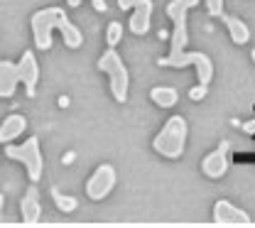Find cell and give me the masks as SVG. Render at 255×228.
Here are the masks:
<instances>
[{"instance_id":"1","label":"cell","mask_w":255,"mask_h":228,"mask_svg":"<svg viewBox=\"0 0 255 228\" xmlns=\"http://www.w3.org/2000/svg\"><path fill=\"white\" fill-rule=\"evenodd\" d=\"M199 0H169L167 2V15L174 22L172 30V49L167 57L157 59L159 66H169V69H184L194 66L199 74V84L209 86L214 79V62L209 54L204 52H187V42H189V30H187V15L191 7H196Z\"/></svg>"},{"instance_id":"2","label":"cell","mask_w":255,"mask_h":228,"mask_svg":"<svg viewBox=\"0 0 255 228\" xmlns=\"http://www.w3.org/2000/svg\"><path fill=\"white\" fill-rule=\"evenodd\" d=\"M30 22H32V34H34V44L42 52H47L52 47V30H57V27L62 30L64 42H66L69 49H79L84 44L81 30L66 17V12L62 7H42V10H37L32 15Z\"/></svg>"},{"instance_id":"3","label":"cell","mask_w":255,"mask_h":228,"mask_svg":"<svg viewBox=\"0 0 255 228\" xmlns=\"http://www.w3.org/2000/svg\"><path fill=\"white\" fill-rule=\"evenodd\" d=\"M187 120L182 115H172L167 118V123L162 125V130L152 140V150L167 157V160H179L184 155V145H187Z\"/></svg>"},{"instance_id":"4","label":"cell","mask_w":255,"mask_h":228,"mask_svg":"<svg viewBox=\"0 0 255 228\" xmlns=\"http://www.w3.org/2000/svg\"><path fill=\"white\" fill-rule=\"evenodd\" d=\"M98 69L111 76V94H113V98H116L118 103H126L128 84H130V81H128V69H126V64H123V59H121V54L116 52V47H108V49L101 54Z\"/></svg>"},{"instance_id":"5","label":"cell","mask_w":255,"mask_h":228,"mask_svg":"<svg viewBox=\"0 0 255 228\" xmlns=\"http://www.w3.org/2000/svg\"><path fill=\"white\" fill-rule=\"evenodd\" d=\"M5 155L10 160H17L27 167V177L30 182H39L42 177V152H39V137H30L22 145H7Z\"/></svg>"},{"instance_id":"6","label":"cell","mask_w":255,"mask_h":228,"mask_svg":"<svg viewBox=\"0 0 255 228\" xmlns=\"http://www.w3.org/2000/svg\"><path fill=\"white\" fill-rule=\"evenodd\" d=\"M116 179H118V174H116V169L111 164H98L94 169V174L89 177V182H86V194H89V199H94V201L106 199V196L113 192Z\"/></svg>"},{"instance_id":"7","label":"cell","mask_w":255,"mask_h":228,"mask_svg":"<svg viewBox=\"0 0 255 228\" xmlns=\"http://www.w3.org/2000/svg\"><path fill=\"white\" fill-rule=\"evenodd\" d=\"M214 224L216 226H251V216L243 209H236L231 201H216L214 206Z\"/></svg>"},{"instance_id":"8","label":"cell","mask_w":255,"mask_h":228,"mask_svg":"<svg viewBox=\"0 0 255 228\" xmlns=\"http://www.w3.org/2000/svg\"><path fill=\"white\" fill-rule=\"evenodd\" d=\"M201 172L209 179H221L223 174L228 172V142H221L214 152H209L201 160Z\"/></svg>"},{"instance_id":"9","label":"cell","mask_w":255,"mask_h":228,"mask_svg":"<svg viewBox=\"0 0 255 228\" xmlns=\"http://www.w3.org/2000/svg\"><path fill=\"white\" fill-rule=\"evenodd\" d=\"M155 2L152 0H137L132 5V15H130V32L142 37L150 32V17H152Z\"/></svg>"},{"instance_id":"10","label":"cell","mask_w":255,"mask_h":228,"mask_svg":"<svg viewBox=\"0 0 255 228\" xmlns=\"http://www.w3.org/2000/svg\"><path fill=\"white\" fill-rule=\"evenodd\" d=\"M20 81L25 84V91H27V96H34V91H37V84H39V64H37V59H34V52H25L22 54V59H20Z\"/></svg>"},{"instance_id":"11","label":"cell","mask_w":255,"mask_h":228,"mask_svg":"<svg viewBox=\"0 0 255 228\" xmlns=\"http://www.w3.org/2000/svg\"><path fill=\"white\" fill-rule=\"evenodd\" d=\"M20 214H22V221L25 224H37L39 221V216H42V204H39V192H37V187H34V182H32V187L25 192L22 196V201H20Z\"/></svg>"},{"instance_id":"12","label":"cell","mask_w":255,"mask_h":228,"mask_svg":"<svg viewBox=\"0 0 255 228\" xmlns=\"http://www.w3.org/2000/svg\"><path fill=\"white\" fill-rule=\"evenodd\" d=\"M20 84V66L12 62H0V98H12Z\"/></svg>"},{"instance_id":"13","label":"cell","mask_w":255,"mask_h":228,"mask_svg":"<svg viewBox=\"0 0 255 228\" xmlns=\"http://www.w3.org/2000/svg\"><path fill=\"white\" fill-rule=\"evenodd\" d=\"M25 130H27V118L20 115V113H12V115H7V118L0 123V142L7 145L10 140L20 137Z\"/></svg>"},{"instance_id":"14","label":"cell","mask_w":255,"mask_h":228,"mask_svg":"<svg viewBox=\"0 0 255 228\" xmlns=\"http://www.w3.org/2000/svg\"><path fill=\"white\" fill-rule=\"evenodd\" d=\"M221 20H223V25L228 27V34H231V39L236 44H246L251 39V30H248V25L241 17H236V15H221Z\"/></svg>"},{"instance_id":"15","label":"cell","mask_w":255,"mask_h":228,"mask_svg":"<svg viewBox=\"0 0 255 228\" xmlns=\"http://www.w3.org/2000/svg\"><path fill=\"white\" fill-rule=\"evenodd\" d=\"M150 98L157 103L159 108H172L177 101H179V94L172 89V86H155L150 91Z\"/></svg>"},{"instance_id":"16","label":"cell","mask_w":255,"mask_h":228,"mask_svg":"<svg viewBox=\"0 0 255 228\" xmlns=\"http://www.w3.org/2000/svg\"><path fill=\"white\" fill-rule=\"evenodd\" d=\"M52 196H54L57 209H59V211H64V214H71V211H76V206H79V201H76L74 196L62 194V192H57V189H52Z\"/></svg>"},{"instance_id":"17","label":"cell","mask_w":255,"mask_h":228,"mask_svg":"<svg viewBox=\"0 0 255 228\" xmlns=\"http://www.w3.org/2000/svg\"><path fill=\"white\" fill-rule=\"evenodd\" d=\"M121 39H123V25H121L118 20L108 22V30H106V42H108V47H116Z\"/></svg>"},{"instance_id":"18","label":"cell","mask_w":255,"mask_h":228,"mask_svg":"<svg viewBox=\"0 0 255 228\" xmlns=\"http://www.w3.org/2000/svg\"><path fill=\"white\" fill-rule=\"evenodd\" d=\"M206 7H209L211 17H221L223 15V0H206Z\"/></svg>"},{"instance_id":"19","label":"cell","mask_w":255,"mask_h":228,"mask_svg":"<svg viewBox=\"0 0 255 228\" xmlns=\"http://www.w3.org/2000/svg\"><path fill=\"white\" fill-rule=\"evenodd\" d=\"M209 94V86H204V84H199V86H194L189 91V98L191 101H201V98L206 96Z\"/></svg>"},{"instance_id":"20","label":"cell","mask_w":255,"mask_h":228,"mask_svg":"<svg viewBox=\"0 0 255 228\" xmlns=\"http://www.w3.org/2000/svg\"><path fill=\"white\" fill-rule=\"evenodd\" d=\"M135 2H137V0H118V7H121V10H132Z\"/></svg>"},{"instance_id":"21","label":"cell","mask_w":255,"mask_h":228,"mask_svg":"<svg viewBox=\"0 0 255 228\" xmlns=\"http://www.w3.org/2000/svg\"><path fill=\"white\" fill-rule=\"evenodd\" d=\"M94 2V7L98 10V12H106L108 10V5H106V0H91Z\"/></svg>"},{"instance_id":"22","label":"cell","mask_w":255,"mask_h":228,"mask_svg":"<svg viewBox=\"0 0 255 228\" xmlns=\"http://www.w3.org/2000/svg\"><path fill=\"white\" fill-rule=\"evenodd\" d=\"M243 130H246V132H255V120H251V123H243Z\"/></svg>"},{"instance_id":"23","label":"cell","mask_w":255,"mask_h":228,"mask_svg":"<svg viewBox=\"0 0 255 228\" xmlns=\"http://www.w3.org/2000/svg\"><path fill=\"white\" fill-rule=\"evenodd\" d=\"M64 164H71L74 162V152H66V155H64V160H62Z\"/></svg>"},{"instance_id":"24","label":"cell","mask_w":255,"mask_h":228,"mask_svg":"<svg viewBox=\"0 0 255 228\" xmlns=\"http://www.w3.org/2000/svg\"><path fill=\"white\" fill-rule=\"evenodd\" d=\"M59 106H62V108H66V106H69V98L62 96V98H59Z\"/></svg>"},{"instance_id":"25","label":"cell","mask_w":255,"mask_h":228,"mask_svg":"<svg viewBox=\"0 0 255 228\" xmlns=\"http://www.w3.org/2000/svg\"><path fill=\"white\" fill-rule=\"evenodd\" d=\"M66 2H69L71 7H79V5H81V0H66Z\"/></svg>"},{"instance_id":"26","label":"cell","mask_w":255,"mask_h":228,"mask_svg":"<svg viewBox=\"0 0 255 228\" xmlns=\"http://www.w3.org/2000/svg\"><path fill=\"white\" fill-rule=\"evenodd\" d=\"M2 204H5V196L0 194V214H2Z\"/></svg>"},{"instance_id":"27","label":"cell","mask_w":255,"mask_h":228,"mask_svg":"<svg viewBox=\"0 0 255 228\" xmlns=\"http://www.w3.org/2000/svg\"><path fill=\"white\" fill-rule=\"evenodd\" d=\"M251 57H253V62H255V49H253V54H251Z\"/></svg>"}]
</instances>
